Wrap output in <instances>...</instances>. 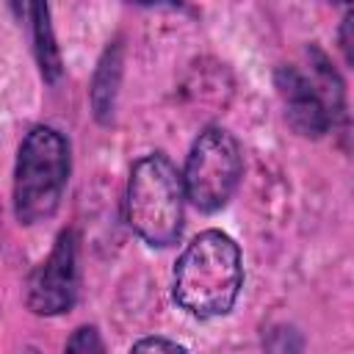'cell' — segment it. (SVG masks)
<instances>
[{
    "mask_svg": "<svg viewBox=\"0 0 354 354\" xmlns=\"http://www.w3.org/2000/svg\"><path fill=\"white\" fill-rule=\"evenodd\" d=\"M243 266L238 243L221 230L199 232L174 266V301L196 315H227L241 293Z\"/></svg>",
    "mask_w": 354,
    "mask_h": 354,
    "instance_id": "6da1fadb",
    "label": "cell"
},
{
    "mask_svg": "<svg viewBox=\"0 0 354 354\" xmlns=\"http://www.w3.org/2000/svg\"><path fill=\"white\" fill-rule=\"evenodd\" d=\"M69 180V141L50 124H36L19 144L14 166V216L39 224L55 216Z\"/></svg>",
    "mask_w": 354,
    "mask_h": 354,
    "instance_id": "7a4b0ae2",
    "label": "cell"
},
{
    "mask_svg": "<svg viewBox=\"0 0 354 354\" xmlns=\"http://www.w3.org/2000/svg\"><path fill=\"white\" fill-rule=\"evenodd\" d=\"M183 177L174 163L160 155H144L133 163L127 180V224L149 246H171L183 230Z\"/></svg>",
    "mask_w": 354,
    "mask_h": 354,
    "instance_id": "3957f363",
    "label": "cell"
},
{
    "mask_svg": "<svg viewBox=\"0 0 354 354\" xmlns=\"http://www.w3.org/2000/svg\"><path fill=\"white\" fill-rule=\"evenodd\" d=\"M241 174L243 158L235 136L224 127H207L196 136L180 177L185 199H191L199 210L213 213L232 199Z\"/></svg>",
    "mask_w": 354,
    "mask_h": 354,
    "instance_id": "277c9868",
    "label": "cell"
},
{
    "mask_svg": "<svg viewBox=\"0 0 354 354\" xmlns=\"http://www.w3.org/2000/svg\"><path fill=\"white\" fill-rule=\"evenodd\" d=\"M315 58L318 80L307 77L296 66H279L274 72V86L285 105V119L293 133L304 138H321L335 124V113H343V83L321 53H315Z\"/></svg>",
    "mask_w": 354,
    "mask_h": 354,
    "instance_id": "5b68a950",
    "label": "cell"
},
{
    "mask_svg": "<svg viewBox=\"0 0 354 354\" xmlns=\"http://www.w3.org/2000/svg\"><path fill=\"white\" fill-rule=\"evenodd\" d=\"M77 232L61 230L50 254L33 268L25 285V304L36 315H61L72 310L80 290Z\"/></svg>",
    "mask_w": 354,
    "mask_h": 354,
    "instance_id": "8992f818",
    "label": "cell"
},
{
    "mask_svg": "<svg viewBox=\"0 0 354 354\" xmlns=\"http://www.w3.org/2000/svg\"><path fill=\"white\" fill-rule=\"evenodd\" d=\"M11 11L17 14L19 22L28 25L30 39H33V53L41 69V77L47 83L58 80L61 75V53L53 30V17H50V3L47 0H8Z\"/></svg>",
    "mask_w": 354,
    "mask_h": 354,
    "instance_id": "52a82bcc",
    "label": "cell"
},
{
    "mask_svg": "<svg viewBox=\"0 0 354 354\" xmlns=\"http://www.w3.org/2000/svg\"><path fill=\"white\" fill-rule=\"evenodd\" d=\"M119 83H122V44L113 41L102 53L94 69V77H91V108L100 124H108L113 119Z\"/></svg>",
    "mask_w": 354,
    "mask_h": 354,
    "instance_id": "ba28073f",
    "label": "cell"
},
{
    "mask_svg": "<svg viewBox=\"0 0 354 354\" xmlns=\"http://www.w3.org/2000/svg\"><path fill=\"white\" fill-rule=\"evenodd\" d=\"M66 348L69 351H102V340H100L94 326H80L72 335V340L66 343Z\"/></svg>",
    "mask_w": 354,
    "mask_h": 354,
    "instance_id": "9c48e42d",
    "label": "cell"
},
{
    "mask_svg": "<svg viewBox=\"0 0 354 354\" xmlns=\"http://www.w3.org/2000/svg\"><path fill=\"white\" fill-rule=\"evenodd\" d=\"M133 348H136V351H149V348H155V351H180L183 346H180L177 340H163V337H147V340H138V343H133Z\"/></svg>",
    "mask_w": 354,
    "mask_h": 354,
    "instance_id": "30bf717a",
    "label": "cell"
},
{
    "mask_svg": "<svg viewBox=\"0 0 354 354\" xmlns=\"http://www.w3.org/2000/svg\"><path fill=\"white\" fill-rule=\"evenodd\" d=\"M133 3H138V6H149V8H155V6H166V8H183V6H185L183 0H133Z\"/></svg>",
    "mask_w": 354,
    "mask_h": 354,
    "instance_id": "8fae6325",
    "label": "cell"
},
{
    "mask_svg": "<svg viewBox=\"0 0 354 354\" xmlns=\"http://www.w3.org/2000/svg\"><path fill=\"white\" fill-rule=\"evenodd\" d=\"M348 25H351V17L343 19V33H340V47L346 53V61H351V44H348Z\"/></svg>",
    "mask_w": 354,
    "mask_h": 354,
    "instance_id": "7c38bea8",
    "label": "cell"
},
{
    "mask_svg": "<svg viewBox=\"0 0 354 354\" xmlns=\"http://www.w3.org/2000/svg\"><path fill=\"white\" fill-rule=\"evenodd\" d=\"M332 3H348V0H332Z\"/></svg>",
    "mask_w": 354,
    "mask_h": 354,
    "instance_id": "4fadbf2b",
    "label": "cell"
}]
</instances>
